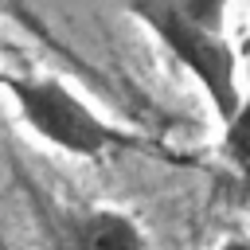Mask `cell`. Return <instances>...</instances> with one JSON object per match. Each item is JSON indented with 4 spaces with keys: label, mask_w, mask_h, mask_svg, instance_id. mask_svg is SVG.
<instances>
[{
    "label": "cell",
    "mask_w": 250,
    "mask_h": 250,
    "mask_svg": "<svg viewBox=\"0 0 250 250\" xmlns=\"http://www.w3.org/2000/svg\"><path fill=\"white\" fill-rule=\"evenodd\" d=\"M223 156L250 184V98H242L234 117L223 125Z\"/></svg>",
    "instance_id": "277c9868"
},
{
    "label": "cell",
    "mask_w": 250,
    "mask_h": 250,
    "mask_svg": "<svg viewBox=\"0 0 250 250\" xmlns=\"http://www.w3.org/2000/svg\"><path fill=\"white\" fill-rule=\"evenodd\" d=\"M180 62L184 70L203 86L215 117L227 125L242 102L238 94V62L234 47L223 35L227 4H203V0H152L129 8Z\"/></svg>",
    "instance_id": "6da1fadb"
},
{
    "label": "cell",
    "mask_w": 250,
    "mask_h": 250,
    "mask_svg": "<svg viewBox=\"0 0 250 250\" xmlns=\"http://www.w3.org/2000/svg\"><path fill=\"white\" fill-rule=\"evenodd\" d=\"M219 250H250V238H227Z\"/></svg>",
    "instance_id": "5b68a950"
},
{
    "label": "cell",
    "mask_w": 250,
    "mask_h": 250,
    "mask_svg": "<svg viewBox=\"0 0 250 250\" xmlns=\"http://www.w3.org/2000/svg\"><path fill=\"white\" fill-rule=\"evenodd\" d=\"M62 250H148L145 230L125 211H86L70 223Z\"/></svg>",
    "instance_id": "3957f363"
},
{
    "label": "cell",
    "mask_w": 250,
    "mask_h": 250,
    "mask_svg": "<svg viewBox=\"0 0 250 250\" xmlns=\"http://www.w3.org/2000/svg\"><path fill=\"white\" fill-rule=\"evenodd\" d=\"M8 94L20 105L23 121L31 125L35 137H43L47 145L70 152V156H102L113 145H125V137L105 125L70 86H62L59 78H8Z\"/></svg>",
    "instance_id": "7a4b0ae2"
}]
</instances>
